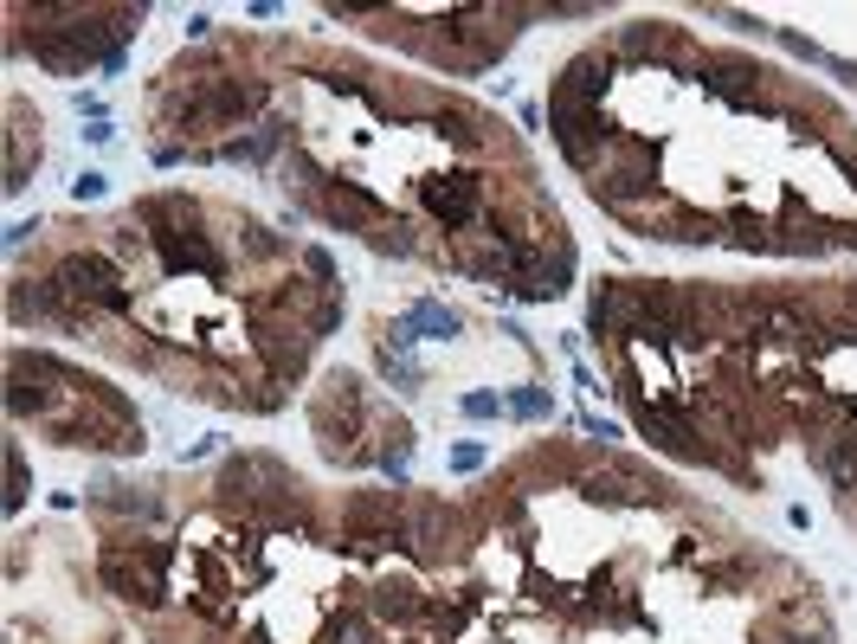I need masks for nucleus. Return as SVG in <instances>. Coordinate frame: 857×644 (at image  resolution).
<instances>
[{
    "label": "nucleus",
    "instance_id": "nucleus-1",
    "mask_svg": "<svg viewBox=\"0 0 857 644\" xmlns=\"http://www.w3.org/2000/svg\"><path fill=\"white\" fill-rule=\"evenodd\" d=\"M168 568H174V548L168 542H104V555H97V573H104V586L117 593V599H130V606H143L155 612L161 606V593H168Z\"/></svg>",
    "mask_w": 857,
    "mask_h": 644
},
{
    "label": "nucleus",
    "instance_id": "nucleus-2",
    "mask_svg": "<svg viewBox=\"0 0 857 644\" xmlns=\"http://www.w3.org/2000/svg\"><path fill=\"white\" fill-rule=\"evenodd\" d=\"M265 104V84L258 77H194L188 97L174 104V123L188 136H214V130H232L245 110Z\"/></svg>",
    "mask_w": 857,
    "mask_h": 644
},
{
    "label": "nucleus",
    "instance_id": "nucleus-3",
    "mask_svg": "<svg viewBox=\"0 0 857 644\" xmlns=\"http://www.w3.org/2000/svg\"><path fill=\"white\" fill-rule=\"evenodd\" d=\"M361 413H367V387H361L355 374H329V387L316 400V438H323L329 458H355Z\"/></svg>",
    "mask_w": 857,
    "mask_h": 644
},
{
    "label": "nucleus",
    "instance_id": "nucleus-4",
    "mask_svg": "<svg viewBox=\"0 0 857 644\" xmlns=\"http://www.w3.org/2000/svg\"><path fill=\"white\" fill-rule=\"evenodd\" d=\"M671 52H677V26H671V20H632V26H619V39H613V59H619V65L671 59Z\"/></svg>",
    "mask_w": 857,
    "mask_h": 644
},
{
    "label": "nucleus",
    "instance_id": "nucleus-5",
    "mask_svg": "<svg viewBox=\"0 0 857 644\" xmlns=\"http://www.w3.org/2000/svg\"><path fill=\"white\" fill-rule=\"evenodd\" d=\"M367 612L381 619V625H413V619H426L432 612V599L413 586V580H374V593H367Z\"/></svg>",
    "mask_w": 857,
    "mask_h": 644
},
{
    "label": "nucleus",
    "instance_id": "nucleus-6",
    "mask_svg": "<svg viewBox=\"0 0 857 644\" xmlns=\"http://www.w3.org/2000/svg\"><path fill=\"white\" fill-rule=\"evenodd\" d=\"M812 458H819V471H825L838 490H852V484H857V426L832 432L825 445H812Z\"/></svg>",
    "mask_w": 857,
    "mask_h": 644
},
{
    "label": "nucleus",
    "instance_id": "nucleus-7",
    "mask_svg": "<svg viewBox=\"0 0 857 644\" xmlns=\"http://www.w3.org/2000/svg\"><path fill=\"white\" fill-rule=\"evenodd\" d=\"M484 207V187L478 181H445V187H432V214L445 219V226H471Z\"/></svg>",
    "mask_w": 857,
    "mask_h": 644
},
{
    "label": "nucleus",
    "instance_id": "nucleus-8",
    "mask_svg": "<svg viewBox=\"0 0 857 644\" xmlns=\"http://www.w3.org/2000/svg\"><path fill=\"white\" fill-rule=\"evenodd\" d=\"M84 387H90V400H97V406H104V413H110L117 426H136V413H130V406H123V400H117L110 387H97V380H84ZM59 432H65V445H104V432L90 426V420H65Z\"/></svg>",
    "mask_w": 857,
    "mask_h": 644
},
{
    "label": "nucleus",
    "instance_id": "nucleus-9",
    "mask_svg": "<svg viewBox=\"0 0 857 644\" xmlns=\"http://www.w3.org/2000/svg\"><path fill=\"white\" fill-rule=\"evenodd\" d=\"M407 458H413V426H407V420H387V426H381V445H374V464H381L394 484H407Z\"/></svg>",
    "mask_w": 857,
    "mask_h": 644
},
{
    "label": "nucleus",
    "instance_id": "nucleus-10",
    "mask_svg": "<svg viewBox=\"0 0 857 644\" xmlns=\"http://www.w3.org/2000/svg\"><path fill=\"white\" fill-rule=\"evenodd\" d=\"M381 639V619L367 612V606H349L336 625H329V644H374Z\"/></svg>",
    "mask_w": 857,
    "mask_h": 644
},
{
    "label": "nucleus",
    "instance_id": "nucleus-11",
    "mask_svg": "<svg viewBox=\"0 0 857 644\" xmlns=\"http://www.w3.org/2000/svg\"><path fill=\"white\" fill-rule=\"evenodd\" d=\"M381 374H387V380H400L407 393H413V387L426 380V367H420V361L407 355V349H394V342H381Z\"/></svg>",
    "mask_w": 857,
    "mask_h": 644
},
{
    "label": "nucleus",
    "instance_id": "nucleus-12",
    "mask_svg": "<svg viewBox=\"0 0 857 644\" xmlns=\"http://www.w3.org/2000/svg\"><path fill=\"white\" fill-rule=\"evenodd\" d=\"M509 413H516V420H548L555 406H548L542 387H522V393H509Z\"/></svg>",
    "mask_w": 857,
    "mask_h": 644
},
{
    "label": "nucleus",
    "instance_id": "nucleus-13",
    "mask_svg": "<svg viewBox=\"0 0 857 644\" xmlns=\"http://www.w3.org/2000/svg\"><path fill=\"white\" fill-rule=\"evenodd\" d=\"M239 232H245V252H252V258H285V252H290L285 239H271V232H265V226H252V219H245Z\"/></svg>",
    "mask_w": 857,
    "mask_h": 644
},
{
    "label": "nucleus",
    "instance_id": "nucleus-14",
    "mask_svg": "<svg viewBox=\"0 0 857 644\" xmlns=\"http://www.w3.org/2000/svg\"><path fill=\"white\" fill-rule=\"evenodd\" d=\"M110 509H117V515H136V522H148V515H155V497H148V490H117V497H110Z\"/></svg>",
    "mask_w": 857,
    "mask_h": 644
},
{
    "label": "nucleus",
    "instance_id": "nucleus-15",
    "mask_svg": "<svg viewBox=\"0 0 857 644\" xmlns=\"http://www.w3.org/2000/svg\"><path fill=\"white\" fill-rule=\"evenodd\" d=\"M303 271L316 278V290H329V278H336V265H329V252H316V245L303 252Z\"/></svg>",
    "mask_w": 857,
    "mask_h": 644
},
{
    "label": "nucleus",
    "instance_id": "nucleus-16",
    "mask_svg": "<svg viewBox=\"0 0 857 644\" xmlns=\"http://www.w3.org/2000/svg\"><path fill=\"white\" fill-rule=\"evenodd\" d=\"M503 400H491V393H464V420H497Z\"/></svg>",
    "mask_w": 857,
    "mask_h": 644
},
{
    "label": "nucleus",
    "instance_id": "nucleus-17",
    "mask_svg": "<svg viewBox=\"0 0 857 644\" xmlns=\"http://www.w3.org/2000/svg\"><path fill=\"white\" fill-rule=\"evenodd\" d=\"M451 464H458V471H478V464H484V445H458Z\"/></svg>",
    "mask_w": 857,
    "mask_h": 644
},
{
    "label": "nucleus",
    "instance_id": "nucleus-18",
    "mask_svg": "<svg viewBox=\"0 0 857 644\" xmlns=\"http://www.w3.org/2000/svg\"><path fill=\"white\" fill-rule=\"evenodd\" d=\"M104 194V174H77V201H97Z\"/></svg>",
    "mask_w": 857,
    "mask_h": 644
}]
</instances>
